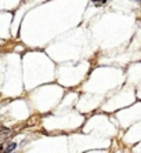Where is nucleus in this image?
<instances>
[{
	"mask_svg": "<svg viewBox=\"0 0 141 153\" xmlns=\"http://www.w3.org/2000/svg\"><path fill=\"white\" fill-rule=\"evenodd\" d=\"M15 143H7L6 145V152H11V150H14L15 149Z\"/></svg>",
	"mask_w": 141,
	"mask_h": 153,
	"instance_id": "nucleus-1",
	"label": "nucleus"
},
{
	"mask_svg": "<svg viewBox=\"0 0 141 153\" xmlns=\"http://www.w3.org/2000/svg\"><path fill=\"white\" fill-rule=\"evenodd\" d=\"M6 145L7 143H4V142L0 143V152H6Z\"/></svg>",
	"mask_w": 141,
	"mask_h": 153,
	"instance_id": "nucleus-2",
	"label": "nucleus"
},
{
	"mask_svg": "<svg viewBox=\"0 0 141 153\" xmlns=\"http://www.w3.org/2000/svg\"><path fill=\"white\" fill-rule=\"evenodd\" d=\"M140 1H141V0H140Z\"/></svg>",
	"mask_w": 141,
	"mask_h": 153,
	"instance_id": "nucleus-3",
	"label": "nucleus"
}]
</instances>
